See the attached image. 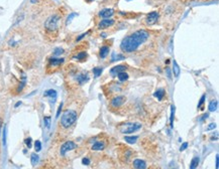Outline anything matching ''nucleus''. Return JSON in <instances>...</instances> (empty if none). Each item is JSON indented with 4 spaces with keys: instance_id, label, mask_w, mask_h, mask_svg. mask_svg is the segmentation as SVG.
Masks as SVG:
<instances>
[{
    "instance_id": "1",
    "label": "nucleus",
    "mask_w": 219,
    "mask_h": 169,
    "mask_svg": "<svg viewBox=\"0 0 219 169\" xmlns=\"http://www.w3.org/2000/svg\"><path fill=\"white\" fill-rule=\"evenodd\" d=\"M149 37L150 33L147 30L140 29V30L135 31L130 35L123 38L121 44H120V49L124 52H132L136 51L140 44L147 42Z\"/></svg>"
},
{
    "instance_id": "2",
    "label": "nucleus",
    "mask_w": 219,
    "mask_h": 169,
    "mask_svg": "<svg viewBox=\"0 0 219 169\" xmlns=\"http://www.w3.org/2000/svg\"><path fill=\"white\" fill-rule=\"evenodd\" d=\"M77 117H78V115H77L76 111L67 110L61 118V125L64 128H69L76 122Z\"/></svg>"
},
{
    "instance_id": "3",
    "label": "nucleus",
    "mask_w": 219,
    "mask_h": 169,
    "mask_svg": "<svg viewBox=\"0 0 219 169\" xmlns=\"http://www.w3.org/2000/svg\"><path fill=\"white\" fill-rule=\"evenodd\" d=\"M141 128L140 123H126L119 127V131L122 134H130L133 132L137 131Z\"/></svg>"
},
{
    "instance_id": "4",
    "label": "nucleus",
    "mask_w": 219,
    "mask_h": 169,
    "mask_svg": "<svg viewBox=\"0 0 219 169\" xmlns=\"http://www.w3.org/2000/svg\"><path fill=\"white\" fill-rule=\"evenodd\" d=\"M60 21V17L58 15H52L45 20V27L50 31H54L58 28V23Z\"/></svg>"
},
{
    "instance_id": "5",
    "label": "nucleus",
    "mask_w": 219,
    "mask_h": 169,
    "mask_svg": "<svg viewBox=\"0 0 219 169\" xmlns=\"http://www.w3.org/2000/svg\"><path fill=\"white\" fill-rule=\"evenodd\" d=\"M77 148V144L74 143L73 141H67L66 143H64L63 145L61 146V155L62 156H65L66 153L69 152V151H72V150L76 149Z\"/></svg>"
},
{
    "instance_id": "6",
    "label": "nucleus",
    "mask_w": 219,
    "mask_h": 169,
    "mask_svg": "<svg viewBox=\"0 0 219 169\" xmlns=\"http://www.w3.org/2000/svg\"><path fill=\"white\" fill-rule=\"evenodd\" d=\"M126 101V98L124 97V96H117V97L113 98L112 101H111V106L113 107V108H118V107H120L121 105H123Z\"/></svg>"
},
{
    "instance_id": "7",
    "label": "nucleus",
    "mask_w": 219,
    "mask_h": 169,
    "mask_svg": "<svg viewBox=\"0 0 219 169\" xmlns=\"http://www.w3.org/2000/svg\"><path fill=\"white\" fill-rule=\"evenodd\" d=\"M158 18H159V13L157 12V11H152V12H150L147 16V18H145V22H147V24H150V25H152V24L156 23Z\"/></svg>"
},
{
    "instance_id": "8",
    "label": "nucleus",
    "mask_w": 219,
    "mask_h": 169,
    "mask_svg": "<svg viewBox=\"0 0 219 169\" xmlns=\"http://www.w3.org/2000/svg\"><path fill=\"white\" fill-rule=\"evenodd\" d=\"M125 70H126V67H125V65H116V67H114L113 68L110 70V74L112 75V76H117L119 73L125 72Z\"/></svg>"
},
{
    "instance_id": "9",
    "label": "nucleus",
    "mask_w": 219,
    "mask_h": 169,
    "mask_svg": "<svg viewBox=\"0 0 219 169\" xmlns=\"http://www.w3.org/2000/svg\"><path fill=\"white\" fill-rule=\"evenodd\" d=\"M133 167L135 169H147V165L145 161L141 160V159H135L133 161Z\"/></svg>"
},
{
    "instance_id": "10",
    "label": "nucleus",
    "mask_w": 219,
    "mask_h": 169,
    "mask_svg": "<svg viewBox=\"0 0 219 169\" xmlns=\"http://www.w3.org/2000/svg\"><path fill=\"white\" fill-rule=\"evenodd\" d=\"M113 24H114V20L113 19L106 18V19H103L101 22H100L98 27H99V28H107V27H109V26H112Z\"/></svg>"
},
{
    "instance_id": "11",
    "label": "nucleus",
    "mask_w": 219,
    "mask_h": 169,
    "mask_svg": "<svg viewBox=\"0 0 219 169\" xmlns=\"http://www.w3.org/2000/svg\"><path fill=\"white\" fill-rule=\"evenodd\" d=\"M113 13H114V11H113V9H110V8H105V9H102L101 11H100V13H99V15L101 17H103V18H109V17H111L113 15Z\"/></svg>"
},
{
    "instance_id": "12",
    "label": "nucleus",
    "mask_w": 219,
    "mask_h": 169,
    "mask_svg": "<svg viewBox=\"0 0 219 169\" xmlns=\"http://www.w3.org/2000/svg\"><path fill=\"white\" fill-rule=\"evenodd\" d=\"M45 97H50L52 100V103H55V101H56V99H57V92L55 90H53V89H51V90L45 91Z\"/></svg>"
},
{
    "instance_id": "13",
    "label": "nucleus",
    "mask_w": 219,
    "mask_h": 169,
    "mask_svg": "<svg viewBox=\"0 0 219 169\" xmlns=\"http://www.w3.org/2000/svg\"><path fill=\"white\" fill-rule=\"evenodd\" d=\"M173 73H174V76L176 77H178L180 76V73H181V70H180V67L178 65V63H177V61H173Z\"/></svg>"
},
{
    "instance_id": "14",
    "label": "nucleus",
    "mask_w": 219,
    "mask_h": 169,
    "mask_svg": "<svg viewBox=\"0 0 219 169\" xmlns=\"http://www.w3.org/2000/svg\"><path fill=\"white\" fill-rule=\"evenodd\" d=\"M165 93L166 92H165V90H164V89H159V90L154 94V96L156 98H158L159 101H162V100H163V98L165 97Z\"/></svg>"
},
{
    "instance_id": "15",
    "label": "nucleus",
    "mask_w": 219,
    "mask_h": 169,
    "mask_svg": "<svg viewBox=\"0 0 219 169\" xmlns=\"http://www.w3.org/2000/svg\"><path fill=\"white\" fill-rule=\"evenodd\" d=\"M105 145H104L103 142H96L95 144H93L92 146V150H95V151H99V150H103Z\"/></svg>"
},
{
    "instance_id": "16",
    "label": "nucleus",
    "mask_w": 219,
    "mask_h": 169,
    "mask_svg": "<svg viewBox=\"0 0 219 169\" xmlns=\"http://www.w3.org/2000/svg\"><path fill=\"white\" fill-rule=\"evenodd\" d=\"M199 162H200V159L199 157H194L192 159V161H191L190 163V169H196L198 167V165H199Z\"/></svg>"
},
{
    "instance_id": "17",
    "label": "nucleus",
    "mask_w": 219,
    "mask_h": 169,
    "mask_svg": "<svg viewBox=\"0 0 219 169\" xmlns=\"http://www.w3.org/2000/svg\"><path fill=\"white\" fill-rule=\"evenodd\" d=\"M64 58H50V63L52 65H60L64 63Z\"/></svg>"
},
{
    "instance_id": "18",
    "label": "nucleus",
    "mask_w": 219,
    "mask_h": 169,
    "mask_svg": "<svg viewBox=\"0 0 219 169\" xmlns=\"http://www.w3.org/2000/svg\"><path fill=\"white\" fill-rule=\"evenodd\" d=\"M77 80H78L79 84H84L86 83V82L89 80V77L87 74H81L80 76H78V77H77Z\"/></svg>"
},
{
    "instance_id": "19",
    "label": "nucleus",
    "mask_w": 219,
    "mask_h": 169,
    "mask_svg": "<svg viewBox=\"0 0 219 169\" xmlns=\"http://www.w3.org/2000/svg\"><path fill=\"white\" fill-rule=\"evenodd\" d=\"M108 54H109V47L108 46H102L101 49H100V56H101V58H106Z\"/></svg>"
},
{
    "instance_id": "20",
    "label": "nucleus",
    "mask_w": 219,
    "mask_h": 169,
    "mask_svg": "<svg viewBox=\"0 0 219 169\" xmlns=\"http://www.w3.org/2000/svg\"><path fill=\"white\" fill-rule=\"evenodd\" d=\"M137 139H138L137 136H125L124 137V140L129 144H134Z\"/></svg>"
},
{
    "instance_id": "21",
    "label": "nucleus",
    "mask_w": 219,
    "mask_h": 169,
    "mask_svg": "<svg viewBox=\"0 0 219 169\" xmlns=\"http://www.w3.org/2000/svg\"><path fill=\"white\" fill-rule=\"evenodd\" d=\"M38 160H40V157H38V154H35V153H33L31 154V157H30V162H31V165H36L38 164Z\"/></svg>"
},
{
    "instance_id": "22",
    "label": "nucleus",
    "mask_w": 219,
    "mask_h": 169,
    "mask_svg": "<svg viewBox=\"0 0 219 169\" xmlns=\"http://www.w3.org/2000/svg\"><path fill=\"white\" fill-rule=\"evenodd\" d=\"M118 79H119L120 82H125L128 80V75L126 74L125 72H122V73H119V74L117 75Z\"/></svg>"
},
{
    "instance_id": "23",
    "label": "nucleus",
    "mask_w": 219,
    "mask_h": 169,
    "mask_svg": "<svg viewBox=\"0 0 219 169\" xmlns=\"http://www.w3.org/2000/svg\"><path fill=\"white\" fill-rule=\"evenodd\" d=\"M125 56H122V54H116L115 52L112 54V56H111V61H121V59H124Z\"/></svg>"
},
{
    "instance_id": "24",
    "label": "nucleus",
    "mask_w": 219,
    "mask_h": 169,
    "mask_svg": "<svg viewBox=\"0 0 219 169\" xmlns=\"http://www.w3.org/2000/svg\"><path fill=\"white\" fill-rule=\"evenodd\" d=\"M217 106H218V103L217 101H211L210 104H209V111L210 112H214L216 111V109H217Z\"/></svg>"
},
{
    "instance_id": "25",
    "label": "nucleus",
    "mask_w": 219,
    "mask_h": 169,
    "mask_svg": "<svg viewBox=\"0 0 219 169\" xmlns=\"http://www.w3.org/2000/svg\"><path fill=\"white\" fill-rule=\"evenodd\" d=\"M102 72H103V68H93V73H94V76L98 77L100 76V75L102 74Z\"/></svg>"
},
{
    "instance_id": "26",
    "label": "nucleus",
    "mask_w": 219,
    "mask_h": 169,
    "mask_svg": "<svg viewBox=\"0 0 219 169\" xmlns=\"http://www.w3.org/2000/svg\"><path fill=\"white\" fill-rule=\"evenodd\" d=\"M44 123H45V128L50 129V127H51V117H49V116H45V117L44 118Z\"/></svg>"
},
{
    "instance_id": "27",
    "label": "nucleus",
    "mask_w": 219,
    "mask_h": 169,
    "mask_svg": "<svg viewBox=\"0 0 219 169\" xmlns=\"http://www.w3.org/2000/svg\"><path fill=\"white\" fill-rule=\"evenodd\" d=\"M172 111H171V117H170V123L171 127H173V123H174V116H175V107L172 106Z\"/></svg>"
},
{
    "instance_id": "28",
    "label": "nucleus",
    "mask_w": 219,
    "mask_h": 169,
    "mask_svg": "<svg viewBox=\"0 0 219 169\" xmlns=\"http://www.w3.org/2000/svg\"><path fill=\"white\" fill-rule=\"evenodd\" d=\"M86 56H87V54H86L85 51H83V52H80L79 54H77L76 58L79 59V61H83L84 58H86Z\"/></svg>"
},
{
    "instance_id": "29",
    "label": "nucleus",
    "mask_w": 219,
    "mask_h": 169,
    "mask_svg": "<svg viewBox=\"0 0 219 169\" xmlns=\"http://www.w3.org/2000/svg\"><path fill=\"white\" fill-rule=\"evenodd\" d=\"M35 149L36 152H38V151H40V150H42V143H40V141L36 140L35 142Z\"/></svg>"
},
{
    "instance_id": "30",
    "label": "nucleus",
    "mask_w": 219,
    "mask_h": 169,
    "mask_svg": "<svg viewBox=\"0 0 219 169\" xmlns=\"http://www.w3.org/2000/svg\"><path fill=\"white\" fill-rule=\"evenodd\" d=\"M24 84H26V77H23V81L20 83V84H19V87H18V89H17V92H20V91L23 89V87H24Z\"/></svg>"
},
{
    "instance_id": "31",
    "label": "nucleus",
    "mask_w": 219,
    "mask_h": 169,
    "mask_svg": "<svg viewBox=\"0 0 219 169\" xmlns=\"http://www.w3.org/2000/svg\"><path fill=\"white\" fill-rule=\"evenodd\" d=\"M205 99H206V96L205 95H203L202 97H201V99H200V102H199V104H198V108H201L202 107V105L204 104V102H205Z\"/></svg>"
},
{
    "instance_id": "32",
    "label": "nucleus",
    "mask_w": 219,
    "mask_h": 169,
    "mask_svg": "<svg viewBox=\"0 0 219 169\" xmlns=\"http://www.w3.org/2000/svg\"><path fill=\"white\" fill-rule=\"evenodd\" d=\"M64 52V49H55V51H54V54H55V56H59V54H62Z\"/></svg>"
},
{
    "instance_id": "33",
    "label": "nucleus",
    "mask_w": 219,
    "mask_h": 169,
    "mask_svg": "<svg viewBox=\"0 0 219 169\" xmlns=\"http://www.w3.org/2000/svg\"><path fill=\"white\" fill-rule=\"evenodd\" d=\"M77 13H72V14H70L69 15V17H68V19H67V24H69L71 21H72V18L73 17H75V16H77Z\"/></svg>"
},
{
    "instance_id": "34",
    "label": "nucleus",
    "mask_w": 219,
    "mask_h": 169,
    "mask_svg": "<svg viewBox=\"0 0 219 169\" xmlns=\"http://www.w3.org/2000/svg\"><path fill=\"white\" fill-rule=\"evenodd\" d=\"M187 148H188V143L187 142H184L183 144L181 145V147H180V151H184V150H186Z\"/></svg>"
},
{
    "instance_id": "35",
    "label": "nucleus",
    "mask_w": 219,
    "mask_h": 169,
    "mask_svg": "<svg viewBox=\"0 0 219 169\" xmlns=\"http://www.w3.org/2000/svg\"><path fill=\"white\" fill-rule=\"evenodd\" d=\"M24 142H26L27 147H28V148H31V138H26Z\"/></svg>"
},
{
    "instance_id": "36",
    "label": "nucleus",
    "mask_w": 219,
    "mask_h": 169,
    "mask_svg": "<svg viewBox=\"0 0 219 169\" xmlns=\"http://www.w3.org/2000/svg\"><path fill=\"white\" fill-rule=\"evenodd\" d=\"M82 163H83L84 165H89V164H90V160H89L88 158H86V157H85V158L82 159Z\"/></svg>"
},
{
    "instance_id": "37",
    "label": "nucleus",
    "mask_w": 219,
    "mask_h": 169,
    "mask_svg": "<svg viewBox=\"0 0 219 169\" xmlns=\"http://www.w3.org/2000/svg\"><path fill=\"white\" fill-rule=\"evenodd\" d=\"M62 108H63V103H61L60 106H59V109H58V112H57V118L60 117V113L62 111Z\"/></svg>"
},
{
    "instance_id": "38",
    "label": "nucleus",
    "mask_w": 219,
    "mask_h": 169,
    "mask_svg": "<svg viewBox=\"0 0 219 169\" xmlns=\"http://www.w3.org/2000/svg\"><path fill=\"white\" fill-rule=\"evenodd\" d=\"M6 144V127L4 128V131H3V145Z\"/></svg>"
},
{
    "instance_id": "39",
    "label": "nucleus",
    "mask_w": 219,
    "mask_h": 169,
    "mask_svg": "<svg viewBox=\"0 0 219 169\" xmlns=\"http://www.w3.org/2000/svg\"><path fill=\"white\" fill-rule=\"evenodd\" d=\"M215 127H216V124H214V123H211V124H209V126L206 128V130H212V129H214Z\"/></svg>"
},
{
    "instance_id": "40",
    "label": "nucleus",
    "mask_w": 219,
    "mask_h": 169,
    "mask_svg": "<svg viewBox=\"0 0 219 169\" xmlns=\"http://www.w3.org/2000/svg\"><path fill=\"white\" fill-rule=\"evenodd\" d=\"M166 70H167V74H168V77H169V79H172V75H171V70H170V68H166Z\"/></svg>"
},
{
    "instance_id": "41",
    "label": "nucleus",
    "mask_w": 219,
    "mask_h": 169,
    "mask_svg": "<svg viewBox=\"0 0 219 169\" xmlns=\"http://www.w3.org/2000/svg\"><path fill=\"white\" fill-rule=\"evenodd\" d=\"M87 33H88V32H86V33H83V34H81V35H80L78 38H77V42H79V40H81L82 38H84V37H85V36H86V34H87Z\"/></svg>"
},
{
    "instance_id": "42",
    "label": "nucleus",
    "mask_w": 219,
    "mask_h": 169,
    "mask_svg": "<svg viewBox=\"0 0 219 169\" xmlns=\"http://www.w3.org/2000/svg\"><path fill=\"white\" fill-rule=\"evenodd\" d=\"M219 158H218V155H216V169H218V164H219Z\"/></svg>"
},
{
    "instance_id": "43",
    "label": "nucleus",
    "mask_w": 219,
    "mask_h": 169,
    "mask_svg": "<svg viewBox=\"0 0 219 169\" xmlns=\"http://www.w3.org/2000/svg\"><path fill=\"white\" fill-rule=\"evenodd\" d=\"M2 124H3V123H2V121H1V120H0V134H1V129H2Z\"/></svg>"
},
{
    "instance_id": "44",
    "label": "nucleus",
    "mask_w": 219,
    "mask_h": 169,
    "mask_svg": "<svg viewBox=\"0 0 219 169\" xmlns=\"http://www.w3.org/2000/svg\"><path fill=\"white\" fill-rule=\"evenodd\" d=\"M207 117H208V114H205L204 116H203V118H202V120H204V119H206Z\"/></svg>"
},
{
    "instance_id": "45",
    "label": "nucleus",
    "mask_w": 219,
    "mask_h": 169,
    "mask_svg": "<svg viewBox=\"0 0 219 169\" xmlns=\"http://www.w3.org/2000/svg\"><path fill=\"white\" fill-rule=\"evenodd\" d=\"M19 105H21V102H18V103H16V104H15V107H16V108H17V107L19 106Z\"/></svg>"
},
{
    "instance_id": "46",
    "label": "nucleus",
    "mask_w": 219,
    "mask_h": 169,
    "mask_svg": "<svg viewBox=\"0 0 219 169\" xmlns=\"http://www.w3.org/2000/svg\"><path fill=\"white\" fill-rule=\"evenodd\" d=\"M31 2H33V3H35V2H36V0H31Z\"/></svg>"
},
{
    "instance_id": "47",
    "label": "nucleus",
    "mask_w": 219,
    "mask_h": 169,
    "mask_svg": "<svg viewBox=\"0 0 219 169\" xmlns=\"http://www.w3.org/2000/svg\"><path fill=\"white\" fill-rule=\"evenodd\" d=\"M90 1H92V0H90Z\"/></svg>"
}]
</instances>
